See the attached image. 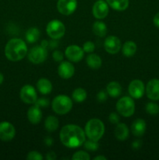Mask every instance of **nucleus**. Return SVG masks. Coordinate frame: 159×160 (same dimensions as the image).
I'll use <instances>...</instances> for the list:
<instances>
[{
  "mask_svg": "<svg viewBox=\"0 0 159 160\" xmlns=\"http://www.w3.org/2000/svg\"><path fill=\"white\" fill-rule=\"evenodd\" d=\"M94 160H106L107 159V158L104 156H96L95 158H94Z\"/></svg>",
  "mask_w": 159,
  "mask_h": 160,
  "instance_id": "79ce46f5",
  "label": "nucleus"
},
{
  "mask_svg": "<svg viewBox=\"0 0 159 160\" xmlns=\"http://www.w3.org/2000/svg\"><path fill=\"white\" fill-rule=\"evenodd\" d=\"M45 143L46 145H48V146H51L53 144V140L51 137H47L45 139Z\"/></svg>",
  "mask_w": 159,
  "mask_h": 160,
  "instance_id": "a19ab883",
  "label": "nucleus"
},
{
  "mask_svg": "<svg viewBox=\"0 0 159 160\" xmlns=\"http://www.w3.org/2000/svg\"><path fill=\"white\" fill-rule=\"evenodd\" d=\"M86 62H87V66L90 68L93 69V70L99 69L101 67V64H102V61H101V57L99 56H98L97 54H94V53L89 54L87 56Z\"/></svg>",
  "mask_w": 159,
  "mask_h": 160,
  "instance_id": "4be33fe9",
  "label": "nucleus"
},
{
  "mask_svg": "<svg viewBox=\"0 0 159 160\" xmlns=\"http://www.w3.org/2000/svg\"><path fill=\"white\" fill-rule=\"evenodd\" d=\"M72 159L73 160H90V156L87 152L84 151H78L73 154L72 156Z\"/></svg>",
  "mask_w": 159,
  "mask_h": 160,
  "instance_id": "7c9ffc66",
  "label": "nucleus"
},
{
  "mask_svg": "<svg viewBox=\"0 0 159 160\" xmlns=\"http://www.w3.org/2000/svg\"><path fill=\"white\" fill-rule=\"evenodd\" d=\"M109 6L104 0H98L94 4L92 8V12L94 17L98 20H102L105 18L108 14Z\"/></svg>",
  "mask_w": 159,
  "mask_h": 160,
  "instance_id": "f8f14e48",
  "label": "nucleus"
},
{
  "mask_svg": "<svg viewBox=\"0 0 159 160\" xmlns=\"http://www.w3.org/2000/svg\"><path fill=\"white\" fill-rule=\"evenodd\" d=\"M16 130L12 123L7 121L0 123V139L3 142H9L15 137Z\"/></svg>",
  "mask_w": 159,
  "mask_h": 160,
  "instance_id": "ddd939ff",
  "label": "nucleus"
},
{
  "mask_svg": "<svg viewBox=\"0 0 159 160\" xmlns=\"http://www.w3.org/2000/svg\"><path fill=\"white\" fill-rule=\"evenodd\" d=\"M40 37V31L37 28H31L26 31L25 38L28 43L33 44L37 42Z\"/></svg>",
  "mask_w": 159,
  "mask_h": 160,
  "instance_id": "bb28decb",
  "label": "nucleus"
},
{
  "mask_svg": "<svg viewBox=\"0 0 159 160\" xmlns=\"http://www.w3.org/2000/svg\"><path fill=\"white\" fill-rule=\"evenodd\" d=\"M72 98L76 102H82L87 98V92L84 88H78L73 91Z\"/></svg>",
  "mask_w": 159,
  "mask_h": 160,
  "instance_id": "cd10ccee",
  "label": "nucleus"
},
{
  "mask_svg": "<svg viewBox=\"0 0 159 160\" xmlns=\"http://www.w3.org/2000/svg\"><path fill=\"white\" fill-rule=\"evenodd\" d=\"M52 58L56 62H62L63 60V53L59 50H55L52 53Z\"/></svg>",
  "mask_w": 159,
  "mask_h": 160,
  "instance_id": "c9c22d12",
  "label": "nucleus"
},
{
  "mask_svg": "<svg viewBox=\"0 0 159 160\" xmlns=\"http://www.w3.org/2000/svg\"><path fill=\"white\" fill-rule=\"evenodd\" d=\"M28 59L32 63L40 64L45 62L48 57V51L42 45H36L33 47L27 53Z\"/></svg>",
  "mask_w": 159,
  "mask_h": 160,
  "instance_id": "0eeeda50",
  "label": "nucleus"
},
{
  "mask_svg": "<svg viewBox=\"0 0 159 160\" xmlns=\"http://www.w3.org/2000/svg\"><path fill=\"white\" fill-rule=\"evenodd\" d=\"M145 110L150 115H157L159 113V106L155 102H148L145 106Z\"/></svg>",
  "mask_w": 159,
  "mask_h": 160,
  "instance_id": "c85d7f7f",
  "label": "nucleus"
},
{
  "mask_svg": "<svg viewBox=\"0 0 159 160\" xmlns=\"http://www.w3.org/2000/svg\"><path fill=\"white\" fill-rule=\"evenodd\" d=\"M115 136L118 140L125 141L129 137V128L125 123H117L115 129Z\"/></svg>",
  "mask_w": 159,
  "mask_h": 160,
  "instance_id": "aec40b11",
  "label": "nucleus"
},
{
  "mask_svg": "<svg viewBox=\"0 0 159 160\" xmlns=\"http://www.w3.org/2000/svg\"><path fill=\"white\" fill-rule=\"evenodd\" d=\"M84 146L85 149L92 152L96 151V150H98V148H99V145H98V142L90 140V139H89V140L87 141L85 140V142H84Z\"/></svg>",
  "mask_w": 159,
  "mask_h": 160,
  "instance_id": "c756f323",
  "label": "nucleus"
},
{
  "mask_svg": "<svg viewBox=\"0 0 159 160\" xmlns=\"http://www.w3.org/2000/svg\"><path fill=\"white\" fill-rule=\"evenodd\" d=\"M106 92L112 98H117V97L120 96V95L122 94V87L119 83L116 82V81H112L108 84L107 87H106Z\"/></svg>",
  "mask_w": 159,
  "mask_h": 160,
  "instance_id": "412c9836",
  "label": "nucleus"
},
{
  "mask_svg": "<svg viewBox=\"0 0 159 160\" xmlns=\"http://www.w3.org/2000/svg\"><path fill=\"white\" fill-rule=\"evenodd\" d=\"M37 88L38 92L42 95H48L52 91V84L49 80L42 78L37 81Z\"/></svg>",
  "mask_w": 159,
  "mask_h": 160,
  "instance_id": "6ab92c4d",
  "label": "nucleus"
},
{
  "mask_svg": "<svg viewBox=\"0 0 159 160\" xmlns=\"http://www.w3.org/2000/svg\"><path fill=\"white\" fill-rule=\"evenodd\" d=\"M153 23H154V26L157 27V28H159V12H157V13L154 17Z\"/></svg>",
  "mask_w": 159,
  "mask_h": 160,
  "instance_id": "ea45409f",
  "label": "nucleus"
},
{
  "mask_svg": "<svg viewBox=\"0 0 159 160\" xmlns=\"http://www.w3.org/2000/svg\"><path fill=\"white\" fill-rule=\"evenodd\" d=\"M61 142L65 147L76 148L84 145L86 140L85 131L77 125L68 124L64 126L59 133Z\"/></svg>",
  "mask_w": 159,
  "mask_h": 160,
  "instance_id": "f257e3e1",
  "label": "nucleus"
},
{
  "mask_svg": "<svg viewBox=\"0 0 159 160\" xmlns=\"http://www.w3.org/2000/svg\"><path fill=\"white\" fill-rule=\"evenodd\" d=\"M65 56L69 60L73 62H80L84 56V51L83 48L76 45H70L65 51Z\"/></svg>",
  "mask_w": 159,
  "mask_h": 160,
  "instance_id": "1a4fd4ad",
  "label": "nucleus"
},
{
  "mask_svg": "<svg viewBox=\"0 0 159 160\" xmlns=\"http://www.w3.org/2000/svg\"><path fill=\"white\" fill-rule=\"evenodd\" d=\"M59 120L54 116H49L46 118L45 121V128L46 131L49 132H53L59 128Z\"/></svg>",
  "mask_w": 159,
  "mask_h": 160,
  "instance_id": "a878e982",
  "label": "nucleus"
},
{
  "mask_svg": "<svg viewBox=\"0 0 159 160\" xmlns=\"http://www.w3.org/2000/svg\"><path fill=\"white\" fill-rule=\"evenodd\" d=\"M3 80H4V77H3V75L0 73V84L3 82Z\"/></svg>",
  "mask_w": 159,
  "mask_h": 160,
  "instance_id": "c03bdc74",
  "label": "nucleus"
},
{
  "mask_svg": "<svg viewBox=\"0 0 159 160\" xmlns=\"http://www.w3.org/2000/svg\"><path fill=\"white\" fill-rule=\"evenodd\" d=\"M27 46L20 38H12L7 42L5 47V55L9 60L17 62L27 54Z\"/></svg>",
  "mask_w": 159,
  "mask_h": 160,
  "instance_id": "f03ea898",
  "label": "nucleus"
},
{
  "mask_svg": "<svg viewBox=\"0 0 159 160\" xmlns=\"http://www.w3.org/2000/svg\"><path fill=\"white\" fill-rule=\"evenodd\" d=\"M147 96L152 101H158L159 100V80L151 79L147 84L146 88Z\"/></svg>",
  "mask_w": 159,
  "mask_h": 160,
  "instance_id": "2eb2a0df",
  "label": "nucleus"
},
{
  "mask_svg": "<svg viewBox=\"0 0 159 160\" xmlns=\"http://www.w3.org/2000/svg\"><path fill=\"white\" fill-rule=\"evenodd\" d=\"M142 142L140 140H136L132 143V147L133 149H139L141 147Z\"/></svg>",
  "mask_w": 159,
  "mask_h": 160,
  "instance_id": "4c0bfd02",
  "label": "nucleus"
},
{
  "mask_svg": "<svg viewBox=\"0 0 159 160\" xmlns=\"http://www.w3.org/2000/svg\"><path fill=\"white\" fill-rule=\"evenodd\" d=\"M41 45L43 47H45V48H46V47L48 45V41H46V40H44L43 42H41Z\"/></svg>",
  "mask_w": 159,
  "mask_h": 160,
  "instance_id": "37998d69",
  "label": "nucleus"
},
{
  "mask_svg": "<svg viewBox=\"0 0 159 160\" xmlns=\"http://www.w3.org/2000/svg\"><path fill=\"white\" fill-rule=\"evenodd\" d=\"M75 68L73 64L67 61H62L58 68V73L62 79H70L74 75Z\"/></svg>",
  "mask_w": 159,
  "mask_h": 160,
  "instance_id": "dca6fc26",
  "label": "nucleus"
},
{
  "mask_svg": "<svg viewBox=\"0 0 159 160\" xmlns=\"http://www.w3.org/2000/svg\"><path fill=\"white\" fill-rule=\"evenodd\" d=\"M146 122L143 119H137L133 121L131 126V131L132 134L136 137H141L146 131Z\"/></svg>",
  "mask_w": 159,
  "mask_h": 160,
  "instance_id": "a211bd4d",
  "label": "nucleus"
},
{
  "mask_svg": "<svg viewBox=\"0 0 159 160\" xmlns=\"http://www.w3.org/2000/svg\"><path fill=\"white\" fill-rule=\"evenodd\" d=\"M51 108L55 113L59 115H65L73 108V101L67 95H59L52 100Z\"/></svg>",
  "mask_w": 159,
  "mask_h": 160,
  "instance_id": "20e7f679",
  "label": "nucleus"
},
{
  "mask_svg": "<svg viewBox=\"0 0 159 160\" xmlns=\"http://www.w3.org/2000/svg\"><path fill=\"white\" fill-rule=\"evenodd\" d=\"M94 48H95L94 44L92 42H90V41L86 42L84 44V45H83V49H84V52H87V53L93 52Z\"/></svg>",
  "mask_w": 159,
  "mask_h": 160,
  "instance_id": "473e14b6",
  "label": "nucleus"
},
{
  "mask_svg": "<svg viewBox=\"0 0 159 160\" xmlns=\"http://www.w3.org/2000/svg\"><path fill=\"white\" fill-rule=\"evenodd\" d=\"M56 159V155L54 152H49L47 153L46 155V159L47 160H54Z\"/></svg>",
  "mask_w": 159,
  "mask_h": 160,
  "instance_id": "58836bf2",
  "label": "nucleus"
},
{
  "mask_svg": "<svg viewBox=\"0 0 159 160\" xmlns=\"http://www.w3.org/2000/svg\"><path fill=\"white\" fill-rule=\"evenodd\" d=\"M76 7H77L76 0H58L57 9L62 15H71L75 12Z\"/></svg>",
  "mask_w": 159,
  "mask_h": 160,
  "instance_id": "9d476101",
  "label": "nucleus"
},
{
  "mask_svg": "<svg viewBox=\"0 0 159 160\" xmlns=\"http://www.w3.org/2000/svg\"><path fill=\"white\" fill-rule=\"evenodd\" d=\"M20 96L22 101L26 104H34L37 99V95L35 88L30 84H26L22 87L20 92Z\"/></svg>",
  "mask_w": 159,
  "mask_h": 160,
  "instance_id": "6e6552de",
  "label": "nucleus"
},
{
  "mask_svg": "<svg viewBox=\"0 0 159 160\" xmlns=\"http://www.w3.org/2000/svg\"><path fill=\"white\" fill-rule=\"evenodd\" d=\"M92 30H93V32L94 33L95 35L100 38L104 37L106 34H107V26L102 21L94 22L93 24Z\"/></svg>",
  "mask_w": 159,
  "mask_h": 160,
  "instance_id": "393cba45",
  "label": "nucleus"
},
{
  "mask_svg": "<svg viewBox=\"0 0 159 160\" xmlns=\"http://www.w3.org/2000/svg\"><path fill=\"white\" fill-rule=\"evenodd\" d=\"M104 124L98 119H91L85 125V134L89 139L98 142L104 134Z\"/></svg>",
  "mask_w": 159,
  "mask_h": 160,
  "instance_id": "7ed1b4c3",
  "label": "nucleus"
},
{
  "mask_svg": "<svg viewBox=\"0 0 159 160\" xmlns=\"http://www.w3.org/2000/svg\"><path fill=\"white\" fill-rule=\"evenodd\" d=\"M116 109L120 115L129 117L135 112V103L132 97L125 96L119 98L116 103Z\"/></svg>",
  "mask_w": 159,
  "mask_h": 160,
  "instance_id": "39448f33",
  "label": "nucleus"
},
{
  "mask_svg": "<svg viewBox=\"0 0 159 160\" xmlns=\"http://www.w3.org/2000/svg\"><path fill=\"white\" fill-rule=\"evenodd\" d=\"M46 32L51 38L57 40L64 36L65 33V27L60 20H52L47 24Z\"/></svg>",
  "mask_w": 159,
  "mask_h": 160,
  "instance_id": "423d86ee",
  "label": "nucleus"
},
{
  "mask_svg": "<svg viewBox=\"0 0 159 160\" xmlns=\"http://www.w3.org/2000/svg\"><path fill=\"white\" fill-rule=\"evenodd\" d=\"M137 46L136 43L132 41H127L123 44V46L122 48L123 54L126 57H131L134 56L137 52Z\"/></svg>",
  "mask_w": 159,
  "mask_h": 160,
  "instance_id": "b1692460",
  "label": "nucleus"
},
{
  "mask_svg": "<svg viewBox=\"0 0 159 160\" xmlns=\"http://www.w3.org/2000/svg\"><path fill=\"white\" fill-rule=\"evenodd\" d=\"M104 49L109 54H116L121 48V42L116 36H108L106 38L104 43Z\"/></svg>",
  "mask_w": 159,
  "mask_h": 160,
  "instance_id": "4468645a",
  "label": "nucleus"
},
{
  "mask_svg": "<svg viewBox=\"0 0 159 160\" xmlns=\"http://www.w3.org/2000/svg\"><path fill=\"white\" fill-rule=\"evenodd\" d=\"M108 96V94L106 91L101 90L97 94V99L98 101H99L100 102H105L107 100Z\"/></svg>",
  "mask_w": 159,
  "mask_h": 160,
  "instance_id": "72a5a7b5",
  "label": "nucleus"
},
{
  "mask_svg": "<svg viewBox=\"0 0 159 160\" xmlns=\"http://www.w3.org/2000/svg\"><path fill=\"white\" fill-rule=\"evenodd\" d=\"M108 120L109 121L112 123H113V124H117V123H119L120 119L118 114L115 113V112H112V113L109 115Z\"/></svg>",
  "mask_w": 159,
  "mask_h": 160,
  "instance_id": "e433bc0d",
  "label": "nucleus"
},
{
  "mask_svg": "<svg viewBox=\"0 0 159 160\" xmlns=\"http://www.w3.org/2000/svg\"><path fill=\"white\" fill-rule=\"evenodd\" d=\"M26 159L27 160H42L43 156L40 152L36 151H32L29 152L26 156Z\"/></svg>",
  "mask_w": 159,
  "mask_h": 160,
  "instance_id": "2f4dec72",
  "label": "nucleus"
},
{
  "mask_svg": "<svg viewBox=\"0 0 159 160\" xmlns=\"http://www.w3.org/2000/svg\"><path fill=\"white\" fill-rule=\"evenodd\" d=\"M35 105L40 108L47 107V106H49V100L45 98H39V99H37V101L35 102Z\"/></svg>",
  "mask_w": 159,
  "mask_h": 160,
  "instance_id": "f704fd0d",
  "label": "nucleus"
},
{
  "mask_svg": "<svg viewBox=\"0 0 159 160\" xmlns=\"http://www.w3.org/2000/svg\"><path fill=\"white\" fill-rule=\"evenodd\" d=\"M42 118V112L40 107L36 105L29 108L27 111V119L32 124H38Z\"/></svg>",
  "mask_w": 159,
  "mask_h": 160,
  "instance_id": "f3484780",
  "label": "nucleus"
},
{
  "mask_svg": "<svg viewBox=\"0 0 159 160\" xmlns=\"http://www.w3.org/2000/svg\"><path fill=\"white\" fill-rule=\"evenodd\" d=\"M128 92H129V95L132 98L135 99H139L142 98L145 92L144 84L140 80H133L129 84V88H128Z\"/></svg>",
  "mask_w": 159,
  "mask_h": 160,
  "instance_id": "9b49d317",
  "label": "nucleus"
},
{
  "mask_svg": "<svg viewBox=\"0 0 159 160\" xmlns=\"http://www.w3.org/2000/svg\"><path fill=\"white\" fill-rule=\"evenodd\" d=\"M112 9L117 11L126 10L129 4V0H106Z\"/></svg>",
  "mask_w": 159,
  "mask_h": 160,
  "instance_id": "5701e85b",
  "label": "nucleus"
}]
</instances>
